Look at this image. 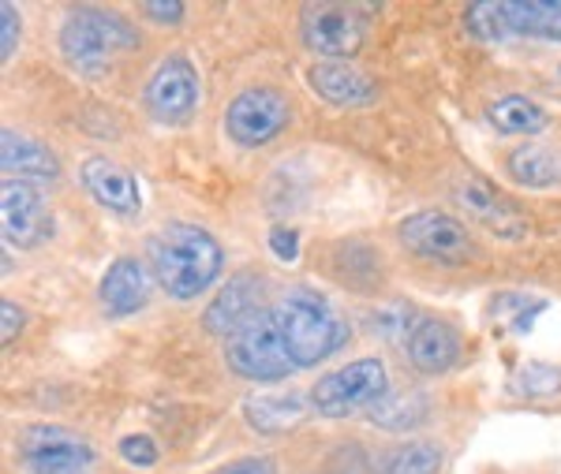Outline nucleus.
<instances>
[{
	"label": "nucleus",
	"instance_id": "dca6fc26",
	"mask_svg": "<svg viewBox=\"0 0 561 474\" xmlns=\"http://www.w3.org/2000/svg\"><path fill=\"white\" fill-rule=\"evenodd\" d=\"M404 351L415 370L438 378V373L454 370V362L460 359V336L454 333V325L438 322V317H420Z\"/></svg>",
	"mask_w": 561,
	"mask_h": 474
},
{
	"label": "nucleus",
	"instance_id": "473e14b6",
	"mask_svg": "<svg viewBox=\"0 0 561 474\" xmlns=\"http://www.w3.org/2000/svg\"><path fill=\"white\" fill-rule=\"evenodd\" d=\"M214 474H274V460H266V455H243V460L225 463Z\"/></svg>",
	"mask_w": 561,
	"mask_h": 474
},
{
	"label": "nucleus",
	"instance_id": "2eb2a0df",
	"mask_svg": "<svg viewBox=\"0 0 561 474\" xmlns=\"http://www.w3.org/2000/svg\"><path fill=\"white\" fill-rule=\"evenodd\" d=\"M0 169H4V180H20V184H53L60 176V161L57 153L45 142L31 139V135L20 131H4L0 135Z\"/></svg>",
	"mask_w": 561,
	"mask_h": 474
},
{
	"label": "nucleus",
	"instance_id": "c756f323",
	"mask_svg": "<svg viewBox=\"0 0 561 474\" xmlns=\"http://www.w3.org/2000/svg\"><path fill=\"white\" fill-rule=\"evenodd\" d=\"M20 49V12L12 4H0V60H12Z\"/></svg>",
	"mask_w": 561,
	"mask_h": 474
},
{
	"label": "nucleus",
	"instance_id": "ddd939ff",
	"mask_svg": "<svg viewBox=\"0 0 561 474\" xmlns=\"http://www.w3.org/2000/svg\"><path fill=\"white\" fill-rule=\"evenodd\" d=\"M259 310H262V277H255V273H237L229 285L217 291L214 303L203 310V330L210 336H232Z\"/></svg>",
	"mask_w": 561,
	"mask_h": 474
},
{
	"label": "nucleus",
	"instance_id": "2f4dec72",
	"mask_svg": "<svg viewBox=\"0 0 561 474\" xmlns=\"http://www.w3.org/2000/svg\"><path fill=\"white\" fill-rule=\"evenodd\" d=\"M270 251H274L277 262H296V254H300V240H296L293 228H274V232H270Z\"/></svg>",
	"mask_w": 561,
	"mask_h": 474
},
{
	"label": "nucleus",
	"instance_id": "20e7f679",
	"mask_svg": "<svg viewBox=\"0 0 561 474\" xmlns=\"http://www.w3.org/2000/svg\"><path fill=\"white\" fill-rule=\"evenodd\" d=\"M389 396V373L382 359H356L348 367L325 373L311 389V407L322 418H348L370 412L378 400Z\"/></svg>",
	"mask_w": 561,
	"mask_h": 474
},
{
	"label": "nucleus",
	"instance_id": "412c9836",
	"mask_svg": "<svg viewBox=\"0 0 561 474\" xmlns=\"http://www.w3.org/2000/svg\"><path fill=\"white\" fill-rule=\"evenodd\" d=\"M510 34H536V38H561V0H510L502 4Z\"/></svg>",
	"mask_w": 561,
	"mask_h": 474
},
{
	"label": "nucleus",
	"instance_id": "c85d7f7f",
	"mask_svg": "<svg viewBox=\"0 0 561 474\" xmlns=\"http://www.w3.org/2000/svg\"><path fill=\"white\" fill-rule=\"evenodd\" d=\"M121 455L128 463H135V467H153V463H158V444H153L147 433H128L121 441Z\"/></svg>",
	"mask_w": 561,
	"mask_h": 474
},
{
	"label": "nucleus",
	"instance_id": "6e6552de",
	"mask_svg": "<svg viewBox=\"0 0 561 474\" xmlns=\"http://www.w3.org/2000/svg\"><path fill=\"white\" fill-rule=\"evenodd\" d=\"M23 474H87L94 467V449L65 426H31L20 441Z\"/></svg>",
	"mask_w": 561,
	"mask_h": 474
},
{
	"label": "nucleus",
	"instance_id": "5701e85b",
	"mask_svg": "<svg viewBox=\"0 0 561 474\" xmlns=\"http://www.w3.org/2000/svg\"><path fill=\"white\" fill-rule=\"evenodd\" d=\"M486 120H491L494 131H502V135H536L550 124V116H547V108L536 105L531 97L510 94L486 108Z\"/></svg>",
	"mask_w": 561,
	"mask_h": 474
},
{
	"label": "nucleus",
	"instance_id": "a211bd4d",
	"mask_svg": "<svg viewBox=\"0 0 561 474\" xmlns=\"http://www.w3.org/2000/svg\"><path fill=\"white\" fill-rule=\"evenodd\" d=\"M457 195H460V206H465L483 228H491L497 240H524V235H528V221H524L494 187H486L483 180H465V187H460Z\"/></svg>",
	"mask_w": 561,
	"mask_h": 474
},
{
	"label": "nucleus",
	"instance_id": "9d476101",
	"mask_svg": "<svg viewBox=\"0 0 561 474\" xmlns=\"http://www.w3.org/2000/svg\"><path fill=\"white\" fill-rule=\"evenodd\" d=\"M0 228H4L8 247H42L53 235V213L45 206L42 190L34 184H20V180H4V187H0Z\"/></svg>",
	"mask_w": 561,
	"mask_h": 474
},
{
	"label": "nucleus",
	"instance_id": "72a5a7b5",
	"mask_svg": "<svg viewBox=\"0 0 561 474\" xmlns=\"http://www.w3.org/2000/svg\"><path fill=\"white\" fill-rule=\"evenodd\" d=\"M0 317H4V344H12L15 336L23 333V310L12 303V299H4L0 303Z\"/></svg>",
	"mask_w": 561,
	"mask_h": 474
},
{
	"label": "nucleus",
	"instance_id": "7c9ffc66",
	"mask_svg": "<svg viewBox=\"0 0 561 474\" xmlns=\"http://www.w3.org/2000/svg\"><path fill=\"white\" fill-rule=\"evenodd\" d=\"M142 15L158 26H180L187 15V8L180 4V0H147V4H142Z\"/></svg>",
	"mask_w": 561,
	"mask_h": 474
},
{
	"label": "nucleus",
	"instance_id": "6ab92c4d",
	"mask_svg": "<svg viewBox=\"0 0 561 474\" xmlns=\"http://www.w3.org/2000/svg\"><path fill=\"white\" fill-rule=\"evenodd\" d=\"M307 415L311 412H307V404L296 392H262V396L243 400V418H248L251 430L262 437L296 430V426H304Z\"/></svg>",
	"mask_w": 561,
	"mask_h": 474
},
{
	"label": "nucleus",
	"instance_id": "393cba45",
	"mask_svg": "<svg viewBox=\"0 0 561 474\" xmlns=\"http://www.w3.org/2000/svg\"><path fill=\"white\" fill-rule=\"evenodd\" d=\"M547 310V299H531V296H520V291H505L491 303V317L494 322H510L513 333H528L531 322Z\"/></svg>",
	"mask_w": 561,
	"mask_h": 474
},
{
	"label": "nucleus",
	"instance_id": "aec40b11",
	"mask_svg": "<svg viewBox=\"0 0 561 474\" xmlns=\"http://www.w3.org/2000/svg\"><path fill=\"white\" fill-rule=\"evenodd\" d=\"M505 172H510L520 187L547 190V187L561 184V153L554 150V146L524 142L510 153V158H505Z\"/></svg>",
	"mask_w": 561,
	"mask_h": 474
},
{
	"label": "nucleus",
	"instance_id": "7ed1b4c3",
	"mask_svg": "<svg viewBox=\"0 0 561 474\" xmlns=\"http://www.w3.org/2000/svg\"><path fill=\"white\" fill-rule=\"evenodd\" d=\"M135 45H139L135 26L102 8H76L60 26V53L79 71H102L116 53Z\"/></svg>",
	"mask_w": 561,
	"mask_h": 474
},
{
	"label": "nucleus",
	"instance_id": "39448f33",
	"mask_svg": "<svg viewBox=\"0 0 561 474\" xmlns=\"http://www.w3.org/2000/svg\"><path fill=\"white\" fill-rule=\"evenodd\" d=\"M225 362L248 381H285L288 373H296L274 317H270V307H262L237 333L225 336Z\"/></svg>",
	"mask_w": 561,
	"mask_h": 474
},
{
	"label": "nucleus",
	"instance_id": "a878e982",
	"mask_svg": "<svg viewBox=\"0 0 561 474\" xmlns=\"http://www.w3.org/2000/svg\"><path fill=\"white\" fill-rule=\"evenodd\" d=\"M465 26H468V34H476L479 42H502V38H510V26H505L502 4H491V0L468 4L465 8Z\"/></svg>",
	"mask_w": 561,
	"mask_h": 474
},
{
	"label": "nucleus",
	"instance_id": "b1692460",
	"mask_svg": "<svg viewBox=\"0 0 561 474\" xmlns=\"http://www.w3.org/2000/svg\"><path fill=\"white\" fill-rule=\"evenodd\" d=\"M442 449L434 441H404L378 460V474H438Z\"/></svg>",
	"mask_w": 561,
	"mask_h": 474
},
{
	"label": "nucleus",
	"instance_id": "4468645a",
	"mask_svg": "<svg viewBox=\"0 0 561 474\" xmlns=\"http://www.w3.org/2000/svg\"><path fill=\"white\" fill-rule=\"evenodd\" d=\"M307 86H311L322 102H330L337 108L370 105L378 97V86L370 83L364 71H356L352 63H341V60L311 63V68H307Z\"/></svg>",
	"mask_w": 561,
	"mask_h": 474
},
{
	"label": "nucleus",
	"instance_id": "f257e3e1",
	"mask_svg": "<svg viewBox=\"0 0 561 474\" xmlns=\"http://www.w3.org/2000/svg\"><path fill=\"white\" fill-rule=\"evenodd\" d=\"M270 317H274L277 336L296 370L314 367V362L330 359L333 351L348 344V322L314 288L304 285L285 288L270 303Z\"/></svg>",
	"mask_w": 561,
	"mask_h": 474
},
{
	"label": "nucleus",
	"instance_id": "bb28decb",
	"mask_svg": "<svg viewBox=\"0 0 561 474\" xmlns=\"http://www.w3.org/2000/svg\"><path fill=\"white\" fill-rule=\"evenodd\" d=\"M517 392L531 400L561 396V370L550 367V362H524L517 370Z\"/></svg>",
	"mask_w": 561,
	"mask_h": 474
},
{
	"label": "nucleus",
	"instance_id": "cd10ccee",
	"mask_svg": "<svg viewBox=\"0 0 561 474\" xmlns=\"http://www.w3.org/2000/svg\"><path fill=\"white\" fill-rule=\"evenodd\" d=\"M420 325V317H415V310L412 307H386V310H378L375 314V322H370V330H375L382 340L389 344H409V336L412 330Z\"/></svg>",
	"mask_w": 561,
	"mask_h": 474
},
{
	"label": "nucleus",
	"instance_id": "0eeeda50",
	"mask_svg": "<svg viewBox=\"0 0 561 474\" xmlns=\"http://www.w3.org/2000/svg\"><path fill=\"white\" fill-rule=\"evenodd\" d=\"M288 97L277 94L270 86H251L240 90L237 97L225 108V135L243 150H259L270 146L280 131L288 127Z\"/></svg>",
	"mask_w": 561,
	"mask_h": 474
},
{
	"label": "nucleus",
	"instance_id": "f8f14e48",
	"mask_svg": "<svg viewBox=\"0 0 561 474\" xmlns=\"http://www.w3.org/2000/svg\"><path fill=\"white\" fill-rule=\"evenodd\" d=\"M79 180H83L87 195L94 198L98 206L108 209L116 217H135L142 209V190L135 172H128L124 165L108 158H87L79 165Z\"/></svg>",
	"mask_w": 561,
	"mask_h": 474
},
{
	"label": "nucleus",
	"instance_id": "4be33fe9",
	"mask_svg": "<svg viewBox=\"0 0 561 474\" xmlns=\"http://www.w3.org/2000/svg\"><path fill=\"white\" fill-rule=\"evenodd\" d=\"M427 415H431V400L423 396V392H415V389L389 392L386 400H378V404L367 412L370 423L382 426V430H393V433L412 430V426L427 423Z\"/></svg>",
	"mask_w": 561,
	"mask_h": 474
},
{
	"label": "nucleus",
	"instance_id": "f3484780",
	"mask_svg": "<svg viewBox=\"0 0 561 474\" xmlns=\"http://www.w3.org/2000/svg\"><path fill=\"white\" fill-rule=\"evenodd\" d=\"M150 285H147V269L135 258H116L105 269L102 285H98V303L108 317H128L135 310L147 307Z\"/></svg>",
	"mask_w": 561,
	"mask_h": 474
},
{
	"label": "nucleus",
	"instance_id": "423d86ee",
	"mask_svg": "<svg viewBox=\"0 0 561 474\" xmlns=\"http://www.w3.org/2000/svg\"><path fill=\"white\" fill-rule=\"evenodd\" d=\"M397 240L412 254L438 262V266H465L476 254L472 232L465 228V221H457L454 213H442V209H420V213L404 217L397 224Z\"/></svg>",
	"mask_w": 561,
	"mask_h": 474
},
{
	"label": "nucleus",
	"instance_id": "9b49d317",
	"mask_svg": "<svg viewBox=\"0 0 561 474\" xmlns=\"http://www.w3.org/2000/svg\"><path fill=\"white\" fill-rule=\"evenodd\" d=\"M300 34L311 53H322V57L341 60V63H348L364 49V20H359L352 8H341V4L304 8Z\"/></svg>",
	"mask_w": 561,
	"mask_h": 474
},
{
	"label": "nucleus",
	"instance_id": "1a4fd4ad",
	"mask_svg": "<svg viewBox=\"0 0 561 474\" xmlns=\"http://www.w3.org/2000/svg\"><path fill=\"white\" fill-rule=\"evenodd\" d=\"M142 105L158 124H184L198 108V71L187 57H165L142 90Z\"/></svg>",
	"mask_w": 561,
	"mask_h": 474
},
{
	"label": "nucleus",
	"instance_id": "f03ea898",
	"mask_svg": "<svg viewBox=\"0 0 561 474\" xmlns=\"http://www.w3.org/2000/svg\"><path fill=\"white\" fill-rule=\"evenodd\" d=\"M225 251L206 228L198 224H169L150 240V269L169 299L203 296L221 277Z\"/></svg>",
	"mask_w": 561,
	"mask_h": 474
}]
</instances>
